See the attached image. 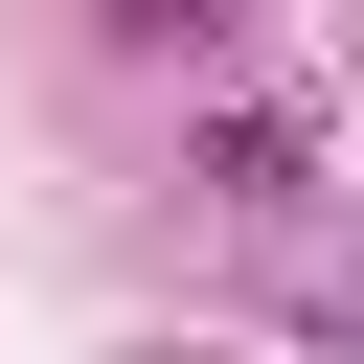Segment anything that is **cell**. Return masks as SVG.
Listing matches in <instances>:
<instances>
[{
	"mask_svg": "<svg viewBox=\"0 0 364 364\" xmlns=\"http://www.w3.org/2000/svg\"><path fill=\"white\" fill-rule=\"evenodd\" d=\"M205 205H250V228L318 205V136H296V114H205Z\"/></svg>",
	"mask_w": 364,
	"mask_h": 364,
	"instance_id": "6da1fadb",
	"label": "cell"
}]
</instances>
